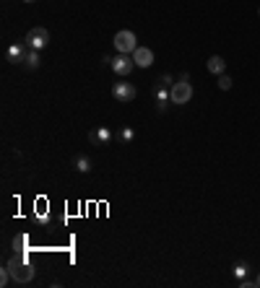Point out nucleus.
Wrapping results in <instances>:
<instances>
[{"instance_id": "1", "label": "nucleus", "mask_w": 260, "mask_h": 288, "mask_svg": "<svg viewBox=\"0 0 260 288\" xmlns=\"http://www.w3.org/2000/svg\"><path fill=\"white\" fill-rule=\"evenodd\" d=\"M5 268L11 270V278H13L16 286H29L34 280V275H37V270L24 260V257H11V260L5 262Z\"/></svg>"}, {"instance_id": "2", "label": "nucleus", "mask_w": 260, "mask_h": 288, "mask_svg": "<svg viewBox=\"0 0 260 288\" xmlns=\"http://www.w3.org/2000/svg\"><path fill=\"white\" fill-rule=\"evenodd\" d=\"M169 94H172V104H187L190 99H193V86L187 83V73L182 75V78L177 83H172V88H169Z\"/></svg>"}, {"instance_id": "3", "label": "nucleus", "mask_w": 260, "mask_h": 288, "mask_svg": "<svg viewBox=\"0 0 260 288\" xmlns=\"http://www.w3.org/2000/svg\"><path fill=\"white\" fill-rule=\"evenodd\" d=\"M135 47H138V39H135L133 32L122 29V32L114 34V50H117V52H122V55H133Z\"/></svg>"}, {"instance_id": "4", "label": "nucleus", "mask_w": 260, "mask_h": 288, "mask_svg": "<svg viewBox=\"0 0 260 288\" xmlns=\"http://www.w3.org/2000/svg\"><path fill=\"white\" fill-rule=\"evenodd\" d=\"M24 42H26L32 50H39V52H42V50L50 44V32H47V29H42V26H34L32 32L26 34Z\"/></svg>"}, {"instance_id": "5", "label": "nucleus", "mask_w": 260, "mask_h": 288, "mask_svg": "<svg viewBox=\"0 0 260 288\" xmlns=\"http://www.w3.org/2000/svg\"><path fill=\"white\" fill-rule=\"evenodd\" d=\"M29 50H32V47H29L26 42H16V44H11V47H8V52H5V60L13 63V65H24Z\"/></svg>"}, {"instance_id": "6", "label": "nucleus", "mask_w": 260, "mask_h": 288, "mask_svg": "<svg viewBox=\"0 0 260 288\" xmlns=\"http://www.w3.org/2000/svg\"><path fill=\"white\" fill-rule=\"evenodd\" d=\"M112 70L117 75H130L135 70V60L133 55H122V52H117V57L112 60Z\"/></svg>"}, {"instance_id": "7", "label": "nucleus", "mask_w": 260, "mask_h": 288, "mask_svg": "<svg viewBox=\"0 0 260 288\" xmlns=\"http://www.w3.org/2000/svg\"><path fill=\"white\" fill-rule=\"evenodd\" d=\"M135 94H138V91H135L133 83H122V81H117V83L112 86V96H114L117 102H133Z\"/></svg>"}, {"instance_id": "8", "label": "nucleus", "mask_w": 260, "mask_h": 288, "mask_svg": "<svg viewBox=\"0 0 260 288\" xmlns=\"http://www.w3.org/2000/svg\"><path fill=\"white\" fill-rule=\"evenodd\" d=\"M112 138H114V133L110 130V127H96V130L89 133L91 146H107V143H112Z\"/></svg>"}, {"instance_id": "9", "label": "nucleus", "mask_w": 260, "mask_h": 288, "mask_svg": "<svg viewBox=\"0 0 260 288\" xmlns=\"http://www.w3.org/2000/svg\"><path fill=\"white\" fill-rule=\"evenodd\" d=\"M133 60H135V68H151L154 65V52L149 47H135Z\"/></svg>"}, {"instance_id": "10", "label": "nucleus", "mask_w": 260, "mask_h": 288, "mask_svg": "<svg viewBox=\"0 0 260 288\" xmlns=\"http://www.w3.org/2000/svg\"><path fill=\"white\" fill-rule=\"evenodd\" d=\"M71 166L75 171H81V174H89L91 169H94V161H91L89 156H73L71 158Z\"/></svg>"}, {"instance_id": "11", "label": "nucleus", "mask_w": 260, "mask_h": 288, "mask_svg": "<svg viewBox=\"0 0 260 288\" xmlns=\"http://www.w3.org/2000/svg\"><path fill=\"white\" fill-rule=\"evenodd\" d=\"M205 68H208L211 73L221 75V73L226 70V63H224V57H221V55H211V57H208V63H205Z\"/></svg>"}, {"instance_id": "12", "label": "nucleus", "mask_w": 260, "mask_h": 288, "mask_svg": "<svg viewBox=\"0 0 260 288\" xmlns=\"http://www.w3.org/2000/svg\"><path fill=\"white\" fill-rule=\"evenodd\" d=\"M39 50H29V55H26V60H24V68L26 70H37L39 68Z\"/></svg>"}, {"instance_id": "13", "label": "nucleus", "mask_w": 260, "mask_h": 288, "mask_svg": "<svg viewBox=\"0 0 260 288\" xmlns=\"http://www.w3.org/2000/svg\"><path fill=\"white\" fill-rule=\"evenodd\" d=\"M247 272H250V265L247 262H237L234 265V275L237 278H247Z\"/></svg>"}, {"instance_id": "14", "label": "nucleus", "mask_w": 260, "mask_h": 288, "mask_svg": "<svg viewBox=\"0 0 260 288\" xmlns=\"http://www.w3.org/2000/svg\"><path fill=\"white\" fill-rule=\"evenodd\" d=\"M133 138H135V130H133V127H122V130H120V140H122V143H130Z\"/></svg>"}, {"instance_id": "15", "label": "nucleus", "mask_w": 260, "mask_h": 288, "mask_svg": "<svg viewBox=\"0 0 260 288\" xmlns=\"http://www.w3.org/2000/svg\"><path fill=\"white\" fill-rule=\"evenodd\" d=\"M232 83H234V81L229 78L226 73H221V75H219V88H221V91H229V88H232Z\"/></svg>"}, {"instance_id": "16", "label": "nucleus", "mask_w": 260, "mask_h": 288, "mask_svg": "<svg viewBox=\"0 0 260 288\" xmlns=\"http://www.w3.org/2000/svg\"><path fill=\"white\" fill-rule=\"evenodd\" d=\"M11 280H13V278H11V270H8V268H3V270H0V286L5 288V286L11 283Z\"/></svg>"}, {"instance_id": "17", "label": "nucleus", "mask_w": 260, "mask_h": 288, "mask_svg": "<svg viewBox=\"0 0 260 288\" xmlns=\"http://www.w3.org/2000/svg\"><path fill=\"white\" fill-rule=\"evenodd\" d=\"M240 288H258L255 280H247V278H240Z\"/></svg>"}, {"instance_id": "18", "label": "nucleus", "mask_w": 260, "mask_h": 288, "mask_svg": "<svg viewBox=\"0 0 260 288\" xmlns=\"http://www.w3.org/2000/svg\"><path fill=\"white\" fill-rule=\"evenodd\" d=\"M13 247H16V249L26 247V237H19V239H13Z\"/></svg>"}, {"instance_id": "19", "label": "nucleus", "mask_w": 260, "mask_h": 288, "mask_svg": "<svg viewBox=\"0 0 260 288\" xmlns=\"http://www.w3.org/2000/svg\"><path fill=\"white\" fill-rule=\"evenodd\" d=\"M112 60H114V57H110V55H104V57H102V65H104V68H112Z\"/></svg>"}, {"instance_id": "20", "label": "nucleus", "mask_w": 260, "mask_h": 288, "mask_svg": "<svg viewBox=\"0 0 260 288\" xmlns=\"http://www.w3.org/2000/svg\"><path fill=\"white\" fill-rule=\"evenodd\" d=\"M159 83H164V86H169V83H172V75H162V78H159Z\"/></svg>"}, {"instance_id": "21", "label": "nucleus", "mask_w": 260, "mask_h": 288, "mask_svg": "<svg viewBox=\"0 0 260 288\" xmlns=\"http://www.w3.org/2000/svg\"><path fill=\"white\" fill-rule=\"evenodd\" d=\"M255 286H258V288H260V275H258V278H255Z\"/></svg>"}, {"instance_id": "22", "label": "nucleus", "mask_w": 260, "mask_h": 288, "mask_svg": "<svg viewBox=\"0 0 260 288\" xmlns=\"http://www.w3.org/2000/svg\"><path fill=\"white\" fill-rule=\"evenodd\" d=\"M24 3H34V0H24Z\"/></svg>"}, {"instance_id": "23", "label": "nucleus", "mask_w": 260, "mask_h": 288, "mask_svg": "<svg viewBox=\"0 0 260 288\" xmlns=\"http://www.w3.org/2000/svg\"><path fill=\"white\" fill-rule=\"evenodd\" d=\"M258 13H260V11H258Z\"/></svg>"}]
</instances>
